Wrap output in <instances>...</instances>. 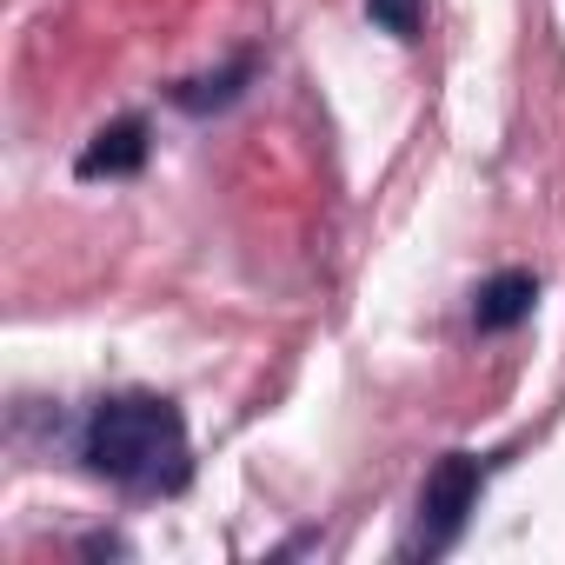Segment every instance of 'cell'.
Instances as JSON below:
<instances>
[{
  "label": "cell",
  "mask_w": 565,
  "mask_h": 565,
  "mask_svg": "<svg viewBox=\"0 0 565 565\" xmlns=\"http://www.w3.org/2000/svg\"><path fill=\"white\" fill-rule=\"evenodd\" d=\"M532 300H539V279H532L525 266H505V273H492L486 287H479L472 327H479V333H512V327L532 320Z\"/></svg>",
  "instance_id": "obj_3"
},
{
  "label": "cell",
  "mask_w": 565,
  "mask_h": 565,
  "mask_svg": "<svg viewBox=\"0 0 565 565\" xmlns=\"http://www.w3.org/2000/svg\"><path fill=\"white\" fill-rule=\"evenodd\" d=\"M87 466L134 492H173L186 479V426L167 399L127 393L87 419Z\"/></svg>",
  "instance_id": "obj_1"
},
{
  "label": "cell",
  "mask_w": 565,
  "mask_h": 565,
  "mask_svg": "<svg viewBox=\"0 0 565 565\" xmlns=\"http://www.w3.org/2000/svg\"><path fill=\"white\" fill-rule=\"evenodd\" d=\"M366 14H373V21H380V28H386L393 41H413V34H419V14H426V8H419V0H366Z\"/></svg>",
  "instance_id": "obj_6"
},
{
  "label": "cell",
  "mask_w": 565,
  "mask_h": 565,
  "mask_svg": "<svg viewBox=\"0 0 565 565\" xmlns=\"http://www.w3.org/2000/svg\"><path fill=\"white\" fill-rule=\"evenodd\" d=\"M253 67L246 61H233L226 74H206V81H186V87H173V100L186 107V114H206V107H226L233 94H239V81H246Z\"/></svg>",
  "instance_id": "obj_5"
},
{
  "label": "cell",
  "mask_w": 565,
  "mask_h": 565,
  "mask_svg": "<svg viewBox=\"0 0 565 565\" xmlns=\"http://www.w3.org/2000/svg\"><path fill=\"white\" fill-rule=\"evenodd\" d=\"M140 167H147V120H114L81 153V180H127Z\"/></svg>",
  "instance_id": "obj_4"
},
{
  "label": "cell",
  "mask_w": 565,
  "mask_h": 565,
  "mask_svg": "<svg viewBox=\"0 0 565 565\" xmlns=\"http://www.w3.org/2000/svg\"><path fill=\"white\" fill-rule=\"evenodd\" d=\"M479 459L472 452H446L433 472H426V486H419V552H446L459 532H466V519H472V505H479Z\"/></svg>",
  "instance_id": "obj_2"
}]
</instances>
